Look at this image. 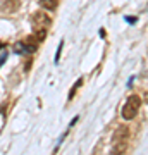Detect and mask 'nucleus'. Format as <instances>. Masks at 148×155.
<instances>
[{
	"mask_svg": "<svg viewBox=\"0 0 148 155\" xmlns=\"http://www.w3.org/2000/svg\"><path fill=\"white\" fill-rule=\"evenodd\" d=\"M40 5L47 11H55L59 5V0H40Z\"/></svg>",
	"mask_w": 148,
	"mask_h": 155,
	"instance_id": "obj_6",
	"label": "nucleus"
},
{
	"mask_svg": "<svg viewBox=\"0 0 148 155\" xmlns=\"http://www.w3.org/2000/svg\"><path fill=\"white\" fill-rule=\"evenodd\" d=\"M31 24H33V31H35V36L38 41H43L45 36H47V29L50 28V24H52V19L50 16H47L45 12L38 11L35 12L33 17H31Z\"/></svg>",
	"mask_w": 148,
	"mask_h": 155,
	"instance_id": "obj_1",
	"label": "nucleus"
},
{
	"mask_svg": "<svg viewBox=\"0 0 148 155\" xmlns=\"http://www.w3.org/2000/svg\"><path fill=\"white\" fill-rule=\"evenodd\" d=\"M140 107H141V98H140L138 95L129 97L127 102L124 104V107H122V117H124L126 121H129V119H133V117H136Z\"/></svg>",
	"mask_w": 148,
	"mask_h": 155,
	"instance_id": "obj_2",
	"label": "nucleus"
},
{
	"mask_svg": "<svg viewBox=\"0 0 148 155\" xmlns=\"http://www.w3.org/2000/svg\"><path fill=\"white\" fill-rule=\"evenodd\" d=\"M19 7H21V0H4L2 11L5 12V14H12V12H16Z\"/></svg>",
	"mask_w": 148,
	"mask_h": 155,
	"instance_id": "obj_5",
	"label": "nucleus"
},
{
	"mask_svg": "<svg viewBox=\"0 0 148 155\" xmlns=\"http://www.w3.org/2000/svg\"><path fill=\"white\" fill-rule=\"evenodd\" d=\"M127 22H136V17H126Z\"/></svg>",
	"mask_w": 148,
	"mask_h": 155,
	"instance_id": "obj_11",
	"label": "nucleus"
},
{
	"mask_svg": "<svg viewBox=\"0 0 148 155\" xmlns=\"http://www.w3.org/2000/svg\"><path fill=\"white\" fill-rule=\"evenodd\" d=\"M4 47H5V43H4V41H0V48H4Z\"/></svg>",
	"mask_w": 148,
	"mask_h": 155,
	"instance_id": "obj_12",
	"label": "nucleus"
},
{
	"mask_svg": "<svg viewBox=\"0 0 148 155\" xmlns=\"http://www.w3.org/2000/svg\"><path fill=\"white\" fill-rule=\"evenodd\" d=\"M77 119H79V117L76 116V117H74V119H72L71 122H69V127H72V126H74V124H76V122H77Z\"/></svg>",
	"mask_w": 148,
	"mask_h": 155,
	"instance_id": "obj_10",
	"label": "nucleus"
},
{
	"mask_svg": "<svg viewBox=\"0 0 148 155\" xmlns=\"http://www.w3.org/2000/svg\"><path fill=\"white\" fill-rule=\"evenodd\" d=\"M36 48H38V40H36L35 35H31V36H28L22 41H17L14 45V52L16 54H35Z\"/></svg>",
	"mask_w": 148,
	"mask_h": 155,
	"instance_id": "obj_3",
	"label": "nucleus"
},
{
	"mask_svg": "<svg viewBox=\"0 0 148 155\" xmlns=\"http://www.w3.org/2000/svg\"><path fill=\"white\" fill-rule=\"evenodd\" d=\"M5 59H7V52H4V54H0V66L5 62Z\"/></svg>",
	"mask_w": 148,
	"mask_h": 155,
	"instance_id": "obj_9",
	"label": "nucleus"
},
{
	"mask_svg": "<svg viewBox=\"0 0 148 155\" xmlns=\"http://www.w3.org/2000/svg\"><path fill=\"white\" fill-rule=\"evenodd\" d=\"M62 47H64V41H61V43H59V48H57V52H55V64H59V61H61Z\"/></svg>",
	"mask_w": 148,
	"mask_h": 155,
	"instance_id": "obj_8",
	"label": "nucleus"
},
{
	"mask_svg": "<svg viewBox=\"0 0 148 155\" xmlns=\"http://www.w3.org/2000/svg\"><path fill=\"white\" fill-rule=\"evenodd\" d=\"M114 143L115 141H127L129 140V127L127 126H119L117 129H115L114 133Z\"/></svg>",
	"mask_w": 148,
	"mask_h": 155,
	"instance_id": "obj_4",
	"label": "nucleus"
},
{
	"mask_svg": "<svg viewBox=\"0 0 148 155\" xmlns=\"http://www.w3.org/2000/svg\"><path fill=\"white\" fill-rule=\"evenodd\" d=\"M81 84H83V78H79V79H77L76 83L72 84L71 91H69V97H67V100H69V102H71V100L74 98V95H76V91H77V90H79V86H81Z\"/></svg>",
	"mask_w": 148,
	"mask_h": 155,
	"instance_id": "obj_7",
	"label": "nucleus"
}]
</instances>
